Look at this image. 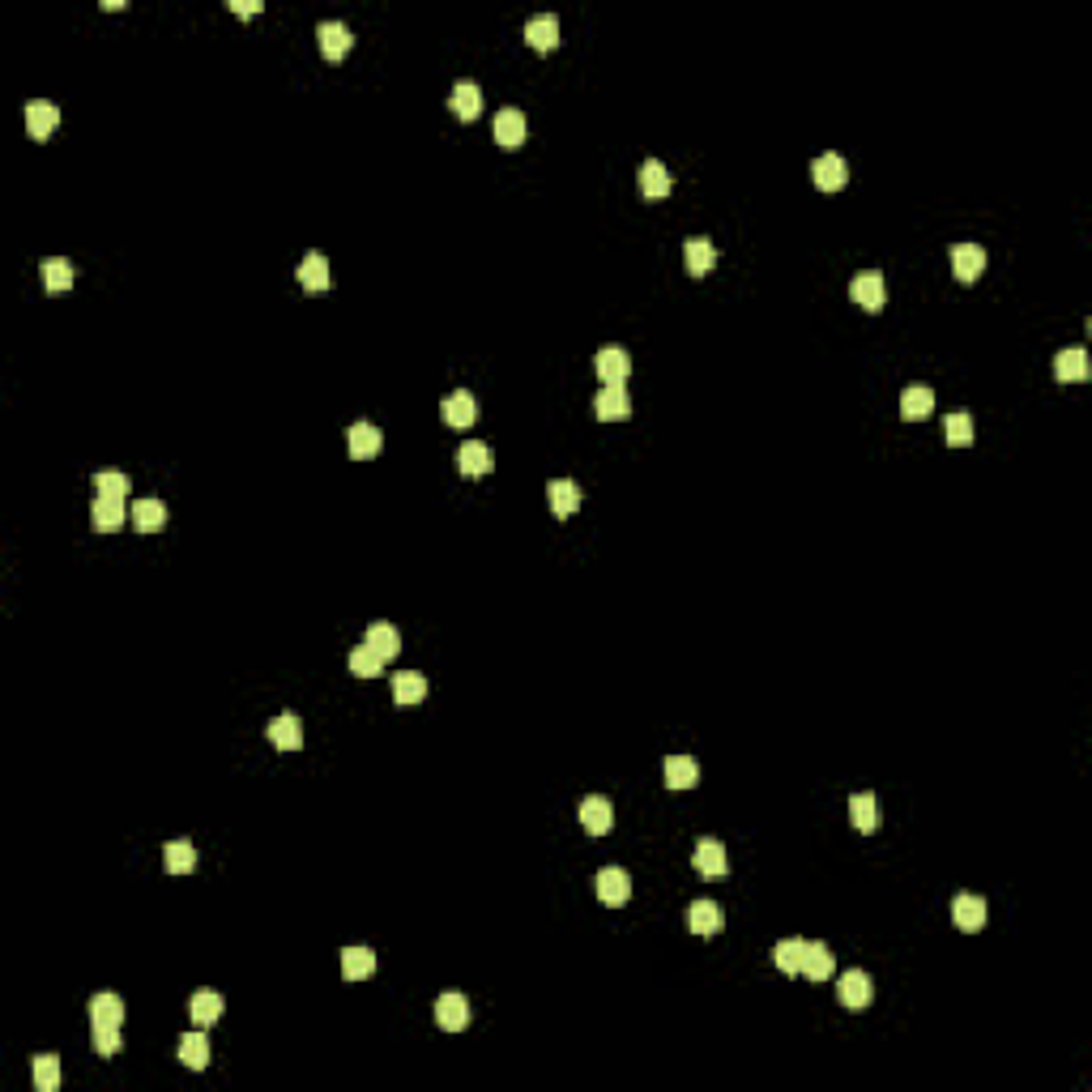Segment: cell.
<instances>
[{
    "instance_id": "4fadbf2b",
    "label": "cell",
    "mask_w": 1092,
    "mask_h": 1092,
    "mask_svg": "<svg viewBox=\"0 0 1092 1092\" xmlns=\"http://www.w3.org/2000/svg\"><path fill=\"white\" fill-rule=\"evenodd\" d=\"M525 43L534 51H555L559 48V17L555 13H538V17H530V26H525Z\"/></svg>"
},
{
    "instance_id": "bcb514c9",
    "label": "cell",
    "mask_w": 1092,
    "mask_h": 1092,
    "mask_svg": "<svg viewBox=\"0 0 1092 1092\" xmlns=\"http://www.w3.org/2000/svg\"><path fill=\"white\" fill-rule=\"evenodd\" d=\"M90 1042H94V1054L112 1058L115 1050H120V1029H115V1024H94V1032H90Z\"/></svg>"
},
{
    "instance_id": "484cf974",
    "label": "cell",
    "mask_w": 1092,
    "mask_h": 1092,
    "mask_svg": "<svg viewBox=\"0 0 1092 1092\" xmlns=\"http://www.w3.org/2000/svg\"><path fill=\"white\" fill-rule=\"evenodd\" d=\"M682 257H687V273H692V278H704V273L717 265V248H713L704 235L687 239V244H682Z\"/></svg>"
},
{
    "instance_id": "ba28073f",
    "label": "cell",
    "mask_w": 1092,
    "mask_h": 1092,
    "mask_svg": "<svg viewBox=\"0 0 1092 1092\" xmlns=\"http://www.w3.org/2000/svg\"><path fill=\"white\" fill-rule=\"evenodd\" d=\"M576 815H581V828L589 832V836H606V832H610V824H615V807H610V803H606V798H602V794L584 798V803H581V811H576Z\"/></svg>"
},
{
    "instance_id": "9a60e30c",
    "label": "cell",
    "mask_w": 1092,
    "mask_h": 1092,
    "mask_svg": "<svg viewBox=\"0 0 1092 1092\" xmlns=\"http://www.w3.org/2000/svg\"><path fill=\"white\" fill-rule=\"evenodd\" d=\"M546 499H551V512H555L559 521H568L572 512L581 508V486L572 483V478H555V483L546 486Z\"/></svg>"
},
{
    "instance_id": "4dcf8cb0",
    "label": "cell",
    "mask_w": 1092,
    "mask_h": 1092,
    "mask_svg": "<svg viewBox=\"0 0 1092 1092\" xmlns=\"http://www.w3.org/2000/svg\"><path fill=\"white\" fill-rule=\"evenodd\" d=\"M223 994L218 990H197L192 994V1003H188V1011H192V1024H201V1029H210L213 1020L223 1016Z\"/></svg>"
},
{
    "instance_id": "5bb4252c",
    "label": "cell",
    "mask_w": 1092,
    "mask_h": 1092,
    "mask_svg": "<svg viewBox=\"0 0 1092 1092\" xmlns=\"http://www.w3.org/2000/svg\"><path fill=\"white\" fill-rule=\"evenodd\" d=\"M316 38H321L324 60H342V56H346L350 48H355V35H350V26H346V22H321Z\"/></svg>"
},
{
    "instance_id": "8d00e7d4",
    "label": "cell",
    "mask_w": 1092,
    "mask_h": 1092,
    "mask_svg": "<svg viewBox=\"0 0 1092 1092\" xmlns=\"http://www.w3.org/2000/svg\"><path fill=\"white\" fill-rule=\"evenodd\" d=\"M849 819H854L857 832L879 828V803H875V794H854L849 798Z\"/></svg>"
},
{
    "instance_id": "f6af8a7d",
    "label": "cell",
    "mask_w": 1092,
    "mask_h": 1092,
    "mask_svg": "<svg viewBox=\"0 0 1092 1092\" xmlns=\"http://www.w3.org/2000/svg\"><path fill=\"white\" fill-rule=\"evenodd\" d=\"M94 486H99L103 499H128V478L120 470H99L94 474Z\"/></svg>"
},
{
    "instance_id": "d4e9b609",
    "label": "cell",
    "mask_w": 1092,
    "mask_h": 1092,
    "mask_svg": "<svg viewBox=\"0 0 1092 1092\" xmlns=\"http://www.w3.org/2000/svg\"><path fill=\"white\" fill-rule=\"evenodd\" d=\"M1054 376L1063 380V385H1084L1092 376V367H1088V355L1084 350H1063L1054 359Z\"/></svg>"
},
{
    "instance_id": "d6a6232c",
    "label": "cell",
    "mask_w": 1092,
    "mask_h": 1092,
    "mask_svg": "<svg viewBox=\"0 0 1092 1092\" xmlns=\"http://www.w3.org/2000/svg\"><path fill=\"white\" fill-rule=\"evenodd\" d=\"M496 141L504 149H517V146H525V115L521 112H499L496 115Z\"/></svg>"
},
{
    "instance_id": "60d3db41",
    "label": "cell",
    "mask_w": 1092,
    "mask_h": 1092,
    "mask_svg": "<svg viewBox=\"0 0 1092 1092\" xmlns=\"http://www.w3.org/2000/svg\"><path fill=\"white\" fill-rule=\"evenodd\" d=\"M422 695H427V679H422L419 671H401L398 679H393V700H398V704H419Z\"/></svg>"
},
{
    "instance_id": "7a4b0ae2",
    "label": "cell",
    "mask_w": 1092,
    "mask_h": 1092,
    "mask_svg": "<svg viewBox=\"0 0 1092 1092\" xmlns=\"http://www.w3.org/2000/svg\"><path fill=\"white\" fill-rule=\"evenodd\" d=\"M849 295H854V303H857V308L879 311L883 303H888V282H883V273L867 269V273H857L854 282H849Z\"/></svg>"
},
{
    "instance_id": "ac0fdd59",
    "label": "cell",
    "mask_w": 1092,
    "mask_h": 1092,
    "mask_svg": "<svg viewBox=\"0 0 1092 1092\" xmlns=\"http://www.w3.org/2000/svg\"><path fill=\"white\" fill-rule=\"evenodd\" d=\"M269 743L278 747V751H299L303 747V726H299V717L295 713H282V717H273L269 721Z\"/></svg>"
},
{
    "instance_id": "836d02e7",
    "label": "cell",
    "mask_w": 1092,
    "mask_h": 1092,
    "mask_svg": "<svg viewBox=\"0 0 1092 1092\" xmlns=\"http://www.w3.org/2000/svg\"><path fill=\"white\" fill-rule=\"evenodd\" d=\"M162 867L171 870V875H188V870L197 867V849H192V841H167L162 845Z\"/></svg>"
},
{
    "instance_id": "8fae6325",
    "label": "cell",
    "mask_w": 1092,
    "mask_h": 1092,
    "mask_svg": "<svg viewBox=\"0 0 1092 1092\" xmlns=\"http://www.w3.org/2000/svg\"><path fill=\"white\" fill-rule=\"evenodd\" d=\"M952 922H956V931L977 934L981 926H986V901H981V896H956L952 901Z\"/></svg>"
},
{
    "instance_id": "44dd1931",
    "label": "cell",
    "mask_w": 1092,
    "mask_h": 1092,
    "mask_svg": "<svg viewBox=\"0 0 1092 1092\" xmlns=\"http://www.w3.org/2000/svg\"><path fill=\"white\" fill-rule=\"evenodd\" d=\"M56 125H60V112L51 103H26V133L35 141H48L56 133Z\"/></svg>"
},
{
    "instance_id": "7402d4cb",
    "label": "cell",
    "mask_w": 1092,
    "mask_h": 1092,
    "mask_svg": "<svg viewBox=\"0 0 1092 1092\" xmlns=\"http://www.w3.org/2000/svg\"><path fill=\"white\" fill-rule=\"evenodd\" d=\"M448 107H453V115L457 120H478V112H483V90L474 86V82H457L453 86V99H448Z\"/></svg>"
},
{
    "instance_id": "f1b7e54d",
    "label": "cell",
    "mask_w": 1092,
    "mask_h": 1092,
    "mask_svg": "<svg viewBox=\"0 0 1092 1092\" xmlns=\"http://www.w3.org/2000/svg\"><path fill=\"white\" fill-rule=\"evenodd\" d=\"M832 973H836V960H832L828 947H824V944H807V952H803V977L828 981Z\"/></svg>"
},
{
    "instance_id": "7dc6e473",
    "label": "cell",
    "mask_w": 1092,
    "mask_h": 1092,
    "mask_svg": "<svg viewBox=\"0 0 1092 1092\" xmlns=\"http://www.w3.org/2000/svg\"><path fill=\"white\" fill-rule=\"evenodd\" d=\"M231 13H235V17H257V13H261V5H257V0H248V5L231 0Z\"/></svg>"
},
{
    "instance_id": "1f68e13d",
    "label": "cell",
    "mask_w": 1092,
    "mask_h": 1092,
    "mask_svg": "<svg viewBox=\"0 0 1092 1092\" xmlns=\"http://www.w3.org/2000/svg\"><path fill=\"white\" fill-rule=\"evenodd\" d=\"M342 973L350 981H363L376 973V952L372 947H342Z\"/></svg>"
},
{
    "instance_id": "9c48e42d",
    "label": "cell",
    "mask_w": 1092,
    "mask_h": 1092,
    "mask_svg": "<svg viewBox=\"0 0 1092 1092\" xmlns=\"http://www.w3.org/2000/svg\"><path fill=\"white\" fill-rule=\"evenodd\" d=\"M491 465H496V457H491V448L478 444V440H465V444L457 448V470L465 474V478H486Z\"/></svg>"
},
{
    "instance_id": "4316f807",
    "label": "cell",
    "mask_w": 1092,
    "mask_h": 1092,
    "mask_svg": "<svg viewBox=\"0 0 1092 1092\" xmlns=\"http://www.w3.org/2000/svg\"><path fill=\"white\" fill-rule=\"evenodd\" d=\"M661 772H666V785H671V790H692V785L700 781V764H695L692 756H671L661 764Z\"/></svg>"
},
{
    "instance_id": "7c38bea8",
    "label": "cell",
    "mask_w": 1092,
    "mask_h": 1092,
    "mask_svg": "<svg viewBox=\"0 0 1092 1092\" xmlns=\"http://www.w3.org/2000/svg\"><path fill=\"white\" fill-rule=\"evenodd\" d=\"M594 367H597V376H602V385H623L628 372H632V359H628V350L606 346V350H597Z\"/></svg>"
},
{
    "instance_id": "f35d334b",
    "label": "cell",
    "mask_w": 1092,
    "mask_h": 1092,
    "mask_svg": "<svg viewBox=\"0 0 1092 1092\" xmlns=\"http://www.w3.org/2000/svg\"><path fill=\"white\" fill-rule=\"evenodd\" d=\"M299 282H303V290H329V261H324L321 252H308V257H303Z\"/></svg>"
},
{
    "instance_id": "8992f818",
    "label": "cell",
    "mask_w": 1092,
    "mask_h": 1092,
    "mask_svg": "<svg viewBox=\"0 0 1092 1092\" xmlns=\"http://www.w3.org/2000/svg\"><path fill=\"white\" fill-rule=\"evenodd\" d=\"M811 180H815L819 192H841L845 180H849V171H845V158H841V154H819V158L811 162Z\"/></svg>"
},
{
    "instance_id": "e0dca14e",
    "label": "cell",
    "mask_w": 1092,
    "mask_h": 1092,
    "mask_svg": "<svg viewBox=\"0 0 1092 1092\" xmlns=\"http://www.w3.org/2000/svg\"><path fill=\"white\" fill-rule=\"evenodd\" d=\"M981 269H986V252L977 244H956L952 248V273L960 282H977Z\"/></svg>"
},
{
    "instance_id": "277c9868",
    "label": "cell",
    "mask_w": 1092,
    "mask_h": 1092,
    "mask_svg": "<svg viewBox=\"0 0 1092 1092\" xmlns=\"http://www.w3.org/2000/svg\"><path fill=\"white\" fill-rule=\"evenodd\" d=\"M836 999H841L849 1011H862V1007L875 999V986H870V977L862 968H849V973H841V981H836Z\"/></svg>"
},
{
    "instance_id": "ee69618b",
    "label": "cell",
    "mask_w": 1092,
    "mask_h": 1092,
    "mask_svg": "<svg viewBox=\"0 0 1092 1092\" xmlns=\"http://www.w3.org/2000/svg\"><path fill=\"white\" fill-rule=\"evenodd\" d=\"M944 431H947V444H956V448H968V444H973V419H968L965 410L947 414Z\"/></svg>"
},
{
    "instance_id": "52a82bcc",
    "label": "cell",
    "mask_w": 1092,
    "mask_h": 1092,
    "mask_svg": "<svg viewBox=\"0 0 1092 1092\" xmlns=\"http://www.w3.org/2000/svg\"><path fill=\"white\" fill-rule=\"evenodd\" d=\"M594 410H597V419L602 422H623L628 414H632V398H628V388L623 385H602Z\"/></svg>"
},
{
    "instance_id": "2e32d148",
    "label": "cell",
    "mask_w": 1092,
    "mask_h": 1092,
    "mask_svg": "<svg viewBox=\"0 0 1092 1092\" xmlns=\"http://www.w3.org/2000/svg\"><path fill=\"white\" fill-rule=\"evenodd\" d=\"M128 521V508H125V499H94V508H90V525L99 530V534H115L120 525Z\"/></svg>"
},
{
    "instance_id": "f546056e",
    "label": "cell",
    "mask_w": 1092,
    "mask_h": 1092,
    "mask_svg": "<svg viewBox=\"0 0 1092 1092\" xmlns=\"http://www.w3.org/2000/svg\"><path fill=\"white\" fill-rule=\"evenodd\" d=\"M363 645H372L385 661H393V658L401 653V632L393 628V623H372V628H367V640H363Z\"/></svg>"
},
{
    "instance_id": "30bf717a",
    "label": "cell",
    "mask_w": 1092,
    "mask_h": 1092,
    "mask_svg": "<svg viewBox=\"0 0 1092 1092\" xmlns=\"http://www.w3.org/2000/svg\"><path fill=\"white\" fill-rule=\"evenodd\" d=\"M474 419H478V401H474L470 388L448 393V398H444V422H448V427L465 431V427H474Z\"/></svg>"
},
{
    "instance_id": "e575fe53",
    "label": "cell",
    "mask_w": 1092,
    "mask_h": 1092,
    "mask_svg": "<svg viewBox=\"0 0 1092 1092\" xmlns=\"http://www.w3.org/2000/svg\"><path fill=\"white\" fill-rule=\"evenodd\" d=\"M803 952H807V939H781L772 947V965L781 968L785 977H794V973H803Z\"/></svg>"
},
{
    "instance_id": "d590c367",
    "label": "cell",
    "mask_w": 1092,
    "mask_h": 1092,
    "mask_svg": "<svg viewBox=\"0 0 1092 1092\" xmlns=\"http://www.w3.org/2000/svg\"><path fill=\"white\" fill-rule=\"evenodd\" d=\"M931 410H934V393L926 385H913V388H905V393H901V414H905L909 422L926 419Z\"/></svg>"
},
{
    "instance_id": "d6986e66",
    "label": "cell",
    "mask_w": 1092,
    "mask_h": 1092,
    "mask_svg": "<svg viewBox=\"0 0 1092 1092\" xmlns=\"http://www.w3.org/2000/svg\"><path fill=\"white\" fill-rule=\"evenodd\" d=\"M636 180H640V192H645L649 201H661V197H671V171L661 167L658 158H649V162H640V171H636Z\"/></svg>"
},
{
    "instance_id": "ab89813d",
    "label": "cell",
    "mask_w": 1092,
    "mask_h": 1092,
    "mask_svg": "<svg viewBox=\"0 0 1092 1092\" xmlns=\"http://www.w3.org/2000/svg\"><path fill=\"white\" fill-rule=\"evenodd\" d=\"M30 1076H35V1088L38 1092H56V1088H60V1058H56V1054L30 1058Z\"/></svg>"
},
{
    "instance_id": "ffe728a7",
    "label": "cell",
    "mask_w": 1092,
    "mask_h": 1092,
    "mask_svg": "<svg viewBox=\"0 0 1092 1092\" xmlns=\"http://www.w3.org/2000/svg\"><path fill=\"white\" fill-rule=\"evenodd\" d=\"M346 440H350V457L355 461H367L385 448V435H380V427H372V422H355Z\"/></svg>"
},
{
    "instance_id": "603a6c76",
    "label": "cell",
    "mask_w": 1092,
    "mask_h": 1092,
    "mask_svg": "<svg viewBox=\"0 0 1092 1092\" xmlns=\"http://www.w3.org/2000/svg\"><path fill=\"white\" fill-rule=\"evenodd\" d=\"M90 1024H125V999L112 990H99L94 999H90Z\"/></svg>"
},
{
    "instance_id": "7bdbcfd3",
    "label": "cell",
    "mask_w": 1092,
    "mask_h": 1092,
    "mask_svg": "<svg viewBox=\"0 0 1092 1092\" xmlns=\"http://www.w3.org/2000/svg\"><path fill=\"white\" fill-rule=\"evenodd\" d=\"M380 671H385V658H380L372 645L350 649V674H355V679H376Z\"/></svg>"
},
{
    "instance_id": "83f0119b",
    "label": "cell",
    "mask_w": 1092,
    "mask_h": 1092,
    "mask_svg": "<svg viewBox=\"0 0 1092 1092\" xmlns=\"http://www.w3.org/2000/svg\"><path fill=\"white\" fill-rule=\"evenodd\" d=\"M687 922H692L695 934H721L726 913H721V905H713V901H695V905L687 909Z\"/></svg>"
},
{
    "instance_id": "5b68a950",
    "label": "cell",
    "mask_w": 1092,
    "mask_h": 1092,
    "mask_svg": "<svg viewBox=\"0 0 1092 1092\" xmlns=\"http://www.w3.org/2000/svg\"><path fill=\"white\" fill-rule=\"evenodd\" d=\"M628 896H632V879H628V870L619 867H602L597 870V901L602 905H628Z\"/></svg>"
},
{
    "instance_id": "3957f363",
    "label": "cell",
    "mask_w": 1092,
    "mask_h": 1092,
    "mask_svg": "<svg viewBox=\"0 0 1092 1092\" xmlns=\"http://www.w3.org/2000/svg\"><path fill=\"white\" fill-rule=\"evenodd\" d=\"M692 862H695V870H700L704 879H726V875H730V857H726V845L713 841V836H704V841L695 845Z\"/></svg>"
},
{
    "instance_id": "cb8c5ba5",
    "label": "cell",
    "mask_w": 1092,
    "mask_h": 1092,
    "mask_svg": "<svg viewBox=\"0 0 1092 1092\" xmlns=\"http://www.w3.org/2000/svg\"><path fill=\"white\" fill-rule=\"evenodd\" d=\"M180 1063L192 1071H205L210 1067V1037H205V1029L197 1032H184L180 1037Z\"/></svg>"
},
{
    "instance_id": "b9f144b4",
    "label": "cell",
    "mask_w": 1092,
    "mask_h": 1092,
    "mask_svg": "<svg viewBox=\"0 0 1092 1092\" xmlns=\"http://www.w3.org/2000/svg\"><path fill=\"white\" fill-rule=\"evenodd\" d=\"M43 286H48V295H64V290L73 286V265L64 261V257L43 261Z\"/></svg>"
},
{
    "instance_id": "74e56055",
    "label": "cell",
    "mask_w": 1092,
    "mask_h": 1092,
    "mask_svg": "<svg viewBox=\"0 0 1092 1092\" xmlns=\"http://www.w3.org/2000/svg\"><path fill=\"white\" fill-rule=\"evenodd\" d=\"M133 525L141 530V534H158L162 525H167V508H162V499H136Z\"/></svg>"
},
{
    "instance_id": "6da1fadb",
    "label": "cell",
    "mask_w": 1092,
    "mask_h": 1092,
    "mask_svg": "<svg viewBox=\"0 0 1092 1092\" xmlns=\"http://www.w3.org/2000/svg\"><path fill=\"white\" fill-rule=\"evenodd\" d=\"M435 1024L444 1032H461L465 1024H470V999L457 990H448L435 999Z\"/></svg>"
}]
</instances>
